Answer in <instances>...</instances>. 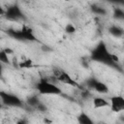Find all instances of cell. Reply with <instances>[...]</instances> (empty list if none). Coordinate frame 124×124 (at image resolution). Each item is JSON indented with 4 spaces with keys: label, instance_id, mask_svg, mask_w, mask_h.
<instances>
[{
    "label": "cell",
    "instance_id": "obj_11",
    "mask_svg": "<svg viewBox=\"0 0 124 124\" xmlns=\"http://www.w3.org/2000/svg\"><path fill=\"white\" fill-rule=\"evenodd\" d=\"M93 90H95L96 92H98L100 94L108 93V85L105 82H103V81H101L99 79L96 80V82H95V84L93 86Z\"/></svg>",
    "mask_w": 124,
    "mask_h": 124
},
{
    "label": "cell",
    "instance_id": "obj_4",
    "mask_svg": "<svg viewBox=\"0 0 124 124\" xmlns=\"http://www.w3.org/2000/svg\"><path fill=\"white\" fill-rule=\"evenodd\" d=\"M0 101L3 107L8 108H22L23 101L16 94L0 90Z\"/></svg>",
    "mask_w": 124,
    "mask_h": 124
},
{
    "label": "cell",
    "instance_id": "obj_21",
    "mask_svg": "<svg viewBox=\"0 0 124 124\" xmlns=\"http://www.w3.org/2000/svg\"><path fill=\"white\" fill-rule=\"evenodd\" d=\"M3 71H4V67H3V64L0 63V78H3Z\"/></svg>",
    "mask_w": 124,
    "mask_h": 124
},
{
    "label": "cell",
    "instance_id": "obj_1",
    "mask_svg": "<svg viewBox=\"0 0 124 124\" xmlns=\"http://www.w3.org/2000/svg\"><path fill=\"white\" fill-rule=\"evenodd\" d=\"M90 59L97 63H101L108 67L113 68L119 72H121V67L119 65L118 57L112 54L108 48L107 44L104 41H100L91 50Z\"/></svg>",
    "mask_w": 124,
    "mask_h": 124
},
{
    "label": "cell",
    "instance_id": "obj_13",
    "mask_svg": "<svg viewBox=\"0 0 124 124\" xmlns=\"http://www.w3.org/2000/svg\"><path fill=\"white\" fill-rule=\"evenodd\" d=\"M25 102H26V104H27L28 106H30V107H32V108H34L41 103V101H40L38 95H36V94L28 96Z\"/></svg>",
    "mask_w": 124,
    "mask_h": 124
},
{
    "label": "cell",
    "instance_id": "obj_19",
    "mask_svg": "<svg viewBox=\"0 0 124 124\" xmlns=\"http://www.w3.org/2000/svg\"><path fill=\"white\" fill-rule=\"evenodd\" d=\"M43 123L44 124H54V122L51 120V119H49V118H44V121H43Z\"/></svg>",
    "mask_w": 124,
    "mask_h": 124
},
{
    "label": "cell",
    "instance_id": "obj_6",
    "mask_svg": "<svg viewBox=\"0 0 124 124\" xmlns=\"http://www.w3.org/2000/svg\"><path fill=\"white\" fill-rule=\"evenodd\" d=\"M4 16H5V18H7L8 20H11V21H20V20L25 21L26 20L25 14L21 10V8L16 3L8 6L5 9Z\"/></svg>",
    "mask_w": 124,
    "mask_h": 124
},
{
    "label": "cell",
    "instance_id": "obj_3",
    "mask_svg": "<svg viewBox=\"0 0 124 124\" xmlns=\"http://www.w3.org/2000/svg\"><path fill=\"white\" fill-rule=\"evenodd\" d=\"M35 88L40 95H61L62 94L61 88L46 78H41L36 82Z\"/></svg>",
    "mask_w": 124,
    "mask_h": 124
},
{
    "label": "cell",
    "instance_id": "obj_14",
    "mask_svg": "<svg viewBox=\"0 0 124 124\" xmlns=\"http://www.w3.org/2000/svg\"><path fill=\"white\" fill-rule=\"evenodd\" d=\"M112 16L117 20H123L124 19V11H123V9L122 8H118V7L114 8Z\"/></svg>",
    "mask_w": 124,
    "mask_h": 124
},
{
    "label": "cell",
    "instance_id": "obj_16",
    "mask_svg": "<svg viewBox=\"0 0 124 124\" xmlns=\"http://www.w3.org/2000/svg\"><path fill=\"white\" fill-rule=\"evenodd\" d=\"M76 31H77V29H76L75 25L72 24V23H68V24L65 26V32H66L67 34H74Z\"/></svg>",
    "mask_w": 124,
    "mask_h": 124
},
{
    "label": "cell",
    "instance_id": "obj_18",
    "mask_svg": "<svg viewBox=\"0 0 124 124\" xmlns=\"http://www.w3.org/2000/svg\"><path fill=\"white\" fill-rule=\"evenodd\" d=\"M37 110H39V111H41V112H45V111H46L47 110V108L46 107V105L44 104V103H40L36 108H35Z\"/></svg>",
    "mask_w": 124,
    "mask_h": 124
},
{
    "label": "cell",
    "instance_id": "obj_15",
    "mask_svg": "<svg viewBox=\"0 0 124 124\" xmlns=\"http://www.w3.org/2000/svg\"><path fill=\"white\" fill-rule=\"evenodd\" d=\"M0 63L2 64H11V60L9 57V54L4 50V48L0 49Z\"/></svg>",
    "mask_w": 124,
    "mask_h": 124
},
{
    "label": "cell",
    "instance_id": "obj_5",
    "mask_svg": "<svg viewBox=\"0 0 124 124\" xmlns=\"http://www.w3.org/2000/svg\"><path fill=\"white\" fill-rule=\"evenodd\" d=\"M53 76H54L55 79L60 83L67 84V85H70V86H73V87H78V88H80V89L82 88L80 86V84L70 74H68L63 69H58V68L53 69Z\"/></svg>",
    "mask_w": 124,
    "mask_h": 124
},
{
    "label": "cell",
    "instance_id": "obj_23",
    "mask_svg": "<svg viewBox=\"0 0 124 124\" xmlns=\"http://www.w3.org/2000/svg\"><path fill=\"white\" fill-rule=\"evenodd\" d=\"M1 108H3V105H2V103H1V101H0V109Z\"/></svg>",
    "mask_w": 124,
    "mask_h": 124
},
{
    "label": "cell",
    "instance_id": "obj_7",
    "mask_svg": "<svg viewBox=\"0 0 124 124\" xmlns=\"http://www.w3.org/2000/svg\"><path fill=\"white\" fill-rule=\"evenodd\" d=\"M108 103L111 111L119 113L124 110V98L121 95H115L110 97Z\"/></svg>",
    "mask_w": 124,
    "mask_h": 124
},
{
    "label": "cell",
    "instance_id": "obj_2",
    "mask_svg": "<svg viewBox=\"0 0 124 124\" xmlns=\"http://www.w3.org/2000/svg\"><path fill=\"white\" fill-rule=\"evenodd\" d=\"M6 32L10 37L19 42H37L38 41L32 28L25 24L20 29L9 28L6 30Z\"/></svg>",
    "mask_w": 124,
    "mask_h": 124
},
{
    "label": "cell",
    "instance_id": "obj_10",
    "mask_svg": "<svg viewBox=\"0 0 124 124\" xmlns=\"http://www.w3.org/2000/svg\"><path fill=\"white\" fill-rule=\"evenodd\" d=\"M77 121L78 124H95L92 118L84 111H81L77 116Z\"/></svg>",
    "mask_w": 124,
    "mask_h": 124
},
{
    "label": "cell",
    "instance_id": "obj_8",
    "mask_svg": "<svg viewBox=\"0 0 124 124\" xmlns=\"http://www.w3.org/2000/svg\"><path fill=\"white\" fill-rule=\"evenodd\" d=\"M108 33H109L111 36H113V37H115V38H122V37H123V34H124L123 28L120 27V26H118V25H116V24L110 25V26L108 28Z\"/></svg>",
    "mask_w": 124,
    "mask_h": 124
},
{
    "label": "cell",
    "instance_id": "obj_9",
    "mask_svg": "<svg viewBox=\"0 0 124 124\" xmlns=\"http://www.w3.org/2000/svg\"><path fill=\"white\" fill-rule=\"evenodd\" d=\"M92 105L94 108H101L108 107L109 103L108 100H106L103 97H94L92 99Z\"/></svg>",
    "mask_w": 124,
    "mask_h": 124
},
{
    "label": "cell",
    "instance_id": "obj_12",
    "mask_svg": "<svg viewBox=\"0 0 124 124\" xmlns=\"http://www.w3.org/2000/svg\"><path fill=\"white\" fill-rule=\"evenodd\" d=\"M90 10H91V12H92L93 14H95V15H97V16H106V15L108 14V10H107L105 7H103V6H101V5H98V4H93V5H91Z\"/></svg>",
    "mask_w": 124,
    "mask_h": 124
},
{
    "label": "cell",
    "instance_id": "obj_20",
    "mask_svg": "<svg viewBox=\"0 0 124 124\" xmlns=\"http://www.w3.org/2000/svg\"><path fill=\"white\" fill-rule=\"evenodd\" d=\"M16 124H28V122H27V120L25 118H21L16 122Z\"/></svg>",
    "mask_w": 124,
    "mask_h": 124
},
{
    "label": "cell",
    "instance_id": "obj_17",
    "mask_svg": "<svg viewBox=\"0 0 124 124\" xmlns=\"http://www.w3.org/2000/svg\"><path fill=\"white\" fill-rule=\"evenodd\" d=\"M33 65V62L31 59H26V60H22L20 63H19V67L20 68H30L32 67Z\"/></svg>",
    "mask_w": 124,
    "mask_h": 124
},
{
    "label": "cell",
    "instance_id": "obj_22",
    "mask_svg": "<svg viewBox=\"0 0 124 124\" xmlns=\"http://www.w3.org/2000/svg\"><path fill=\"white\" fill-rule=\"evenodd\" d=\"M4 15H5V8H3L0 5V16H4Z\"/></svg>",
    "mask_w": 124,
    "mask_h": 124
}]
</instances>
